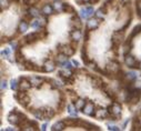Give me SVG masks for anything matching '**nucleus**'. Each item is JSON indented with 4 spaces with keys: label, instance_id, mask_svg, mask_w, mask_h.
I'll return each mask as SVG.
<instances>
[{
    "label": "nucleus",
    "instance_id": "obj_24",
    "mask_svg": "<svg viewBox=\"0 0 141 131\" xmlns=\"http://www.w3.org/2000/svg\"><path fill=\"white\" fill-rule=\"evenodd\" d=\"M32 113L36 117V119H38V120H42L43 119V115H42L41 112H40V109L39 110H36V111H32Z\"/></svg>",
    "mask_w": 141,
    "mask_h": 131
},
{
    "label": "nucleus",
    "instance_id": "obj_3",
    "mask_svg": "<svg viewBox=\"0 0 141 131\" xmlns=\"http://www.w3.org/2000/svg\"><path fill=\"white\" fill-rule=\"evenodd\" d=\"M110 109H111V113L114 114L116 117H119L121 114V107H120V104H118V103L112 104Z\"/></svg>",
    "mask_w": 141,
    "mask_h": 131
},
{
    "label": "nucleus",
    "instance_id": "obj_37",
    "mask_svg": "<svg viewBox=\"0 0 141 131\" xmlns=\"http://www.w3.org/2000/svg\"><path fill=\"white\" fill-rule=\"evenodd\" d=\"M135 88L141 89V81H138V82H137V84H135Z\"/></svg>",
    "mask_w": 141,
    "mask_h": 131
},
{
    "label": "nucleus",
    "instance_id": "obj_20",
    "mask_svg": "<svg viewBox=\"0 0 141 131\" xmlns=\"http://www.w3.org/2000/svg\"><path fill=\"white\" fill-rule=\"evenodd\" d=\"M108 69L110 71H118L119 70V65H118V63H114V62H110L108 66Z\"/></svg>",
    "mask_w": 141,
    "mask_h": 131
},
{
    "label": "nucleus",
    "instance_id": "obj_4",
    "mask_svg": "<svg viewBox=\"0 0 141 131\" xmlns=\"http://www.w3.org/2000/svg\"><path fill=\"white\" fill-rule=\"evenodd\" d=\"M124 62L125 65L128 67H130V68H133V67H135V59L132 57V56H127L124 59Z\"/></svg>",
    "mask_w": 141,
    "mask_h": 131
},
{
    "label": "nucleus",
    "instance_id": "obj_38",
    "mask_svg": "<svg viewBox=\"0 0 141 131\" xmlns=\"http://www.w3.org/2000/svg\"><path fill=\"white\" fill-rule=\"evenodd\" d=\"M5 130H7V131H12V130H14V128H6Z\"/></svg>",
    "mask_w": 141,
    "mask_h": 131
},
{
    "label": "nucleus",
    "instance_id": "obj_8",
    "mask_svg": "<svg viewBox=\"0 0 141 131\" xmlns=\"http://www.w3.org/2000/svg\"><path fill=\"white\" fill-rule=\"evenodd\" d=\"M89 29H94V28H97L99 26V21L98 19H89L88 20V24H87Z\"/></svg>",
    "mask_w": 141,
    "mask_h": 131
},
{
    "label": "nucleus",
    "instance_id": "obj_10",
    "mask_svg": "<svg viewBox=\"0 0 141 131\" xmlns=\"http://www.w3.org/2000/svg\"><path fill=\"white\" fill-rule=\"evenodd\" d=\"M43 67H45V71H47V72H51L55 70V65L51 61H46Z\"/></svg>",
    "mask_w": 141,
    "mask_h": 131
},
{
    "label": "nucleus",
    "instance_id": "obj_13",
    "mask_svg": "<svg viewBox=\"0 0 141 131\" xmlns=\"http://www.w3.org/2000/svg\"><path fill=\"white\" fill-rule=\"evenodd\" d=\"M30 86H31V83H30V81H26L25 79H22L21 80V83H20V88H21V90H28V89L30 88Z\"/></svg>",
    "mask_w": 141,
    "mask_h": 131
},
{
    "label": "nucleus",
    "instance_id": "obj_6",
    "mask_svg": "<svg viewBox=\"0 0 141 131\" xmlns=\"http://www.w3.org/2000/svg\"><path fill=\"white\" fill-rule=\"evenodd\" d=\"M61 50H62V52L65 53L66 56H72L73 53H75V49L71 47H69V46H62V48H61Z\"/></svg>",
    "mask_w": 141,
    "mask_h": 131
},
{
    "label": "nucleus",
    "instance_id": "obj_1",
    "mask_svg": "<svg viewBox=\"0 0 141 131\" xmlns=\"http://www.w3.org/2000/svg\"><path fill=\"white\" fill-rule=\"evenodd\" d=\"M82 112L87 115H93V104L86 103V106L82 108Z\"/></svg>",
    "mask_w": 141,
    "mask_h": 131
},
{
    "label": "nucleus",
    "instance_id": "obj_22",
    "mask_svg": "<svg viewBox=\"0 0 141 131\" xmlns=\"http://www.w3.org/2000/svg\"><path fill=\"white\" fill-rule=\"evenodd\" d=\"M141 32V25H138V26H135L134 27V29L132 30V32H131V35H130V37H134L137 33H139Z\"/></svg>",
    "mask_w": 141,
    "mask_h": 131
},
{
    "label": "nucleus",
    "instance_id": "obj_2",
    "mask_svg": "<svg viewBox=\"0 0 141 131\" xmlns=\"http://www.w3.org/2000/svg\"><path fill=\"white\" fill-rule=\"evenodd\" d=\"M19 117H20V114L16 113V112H11L8 115V121L10 123H12V124H17L19 122Z\"/></svg>",
    "mask_w": 141,
    "mask_h": 131
},
{
    "label": "nucleus",
    "instance_id": "obj_33",
    "mask_svg": "<svg viewBox=\"0 0 141 131\" xmlns=\"http://www.w3.org/2000/svg\"><path fill=\"white\" fill-rule=\"evenodd\" d=\"M10 46H11L14 49H17V47H18V43L16 42V41H14V40H11L10 41Z\"/></svg>",
    "mask_w": 141,
    "mask_h": 131
},
{
    "label": "nucleus",
    "instance_id": "obj_21",
    "mask_svg": "<svg viewBox=\"0 0 141 131\" xmlns=\"http://www.w3.org/2000/svg\"><path fill=\"white\" fill-rule=\"evenodd\" d=\"M1 56L4 58H6V59H9V57L11 56L10 55V49L9 48H5V49L1 51Z\"/></svg>",
    "mask_w": 141,
    "mask_h": 131
},
{
    "label": "nucleus",
    "instance_id": "obj_25",
    "mask_svg": "<svg viewBox=\"0 0 141 131\" xmlns=\"http://www.w3.org/2000/svg\"><path fill=\"white\" fill-rule=\"evenodd\" d=\"M30 26H31V28H33V29H38V28L41 27V24H40L39 20H33Z\"/></svg>",
    "mask_w": 141,
    "mask_h": 131
},
{
    "label": "nucleus",
    "instance_id": "obj_7",
    "mask_svg": "<svg viewBox=\"0 0 141 131\" xmlns=\"http://www.w3.org/2000/svg\"><path fill=\"white\" fill-rule=\"evenodd\" d=\"M67 111H68V113L70 117H72V118L78 117V112H77V110L71 106V104H68V106H67Z\"/></svg>",
    "mask_w": 141,
    "mask_h": 131
},
{
    "label": "nucleus",
    "instance_id": "obj_32",
    "mask_svg": "<svg viewBox=\"0 0 141 131\" xmlns=\"http://www.w3.org/2000/svg\"><path fill=\"white\" fill-rule=\"evenodd\" d=\"M108 125H109V130H112V131H119L120 130V128L117 127V125H110L109 123H108Z\"/></svg>",
    "mask_w": 141,
    "mask_h": 131
},
{
    "label": "nucleus",
    "instance_id": "obj_14",
    "mask_svg": "<svg viewBox=\"0 0 141 131\" xmlns=\"http://www.w3.org/2000/svg\"><path fill=\"white\" fill-rule=\"evenodd\" d=\"M72 62L71 61H69V60H66V61H63V62H61L60 63V67L62 69H71L72 68Z\"/></svg>",
    "mask_w": 141,
    "mask_h": 131
},
{
    "label": "nucleus",
    "instance_id": "obj_36",
    "mask_svg": "<svg viewBox=\"0 0 141 131\" xmlns=\"http://www.w3.org/2000/svg\"><path fill=\"white\" fill-rule=\"evenodd\" d=\"M71 62H72V65L75 66L76 68H77V67H79V62L77 60H75V59H73V60H71Z\"/></svg>",
    "mask_w": 141,
    "mask_h": 131
},
{
    "label": "nucleus",
    "instance_id": "obj_9",
    "mask_svg": "<svg viewBox=\"0 0 141 131\" xmlns=\"http://www.w3.org/2000/svg\"><path fill=\"white\" fill-rule=\"evenodd\" d=\"M25 39L27 42H32V41H36V40L39 39V35H38V33H30V35H28Z\"/></svg>",
    "mask_w": 141,
    "mask_h": 131
},
{
    "label": "nucleus",
    "instance_id": "obj_19",
    "mask_svg": "<svg viewBox=\"0 0 141 131\" xmlns=\"http://www.w3.org/2000/svg\"><path fill=\"white\" fill-rule=\"evenodd\" d=\"M125 77L129 80H135L137 79V73H135V71H129V72L125 73Z\"/></svg>",
    "mask_w": 141,
    "mask_h": 131
},
{
    "label": "nucleus",
    "instance_id": "obj_23",
    "mask_svg": "<svg viewBox=\"0 0 141 131\" xmlns=\"http://www.w3.org/2000/svg\"><path fill=\"white\" fill-rule=\"evenodd\" d=\"M10 88H11L14 91H16L18 89V81L16 80V79H12V80L10 81Z\"/></svg>",
    "mask_w": 141,
    "mask_h": 131
},
{
    "label": "nucleus",
    "instance_id": "obj_31",
    "mask_svg": "<svg viewBox=\"0 0 141 131\" xmlns=\"http://www.w3.org/2000/svg\"><path fill=\"white\" fill-rule=\"evenodd\" d=\"M62 7H63V4H61V2H56L55 4V8L57 10H62Z\"/></svg>",
    "mask_w": 141,
    "mask_h": 131
},
{
    "label": "nucleus",
    "instance_id": "obj_12",
    "mask_svg": "<svg viewBox=\"0 0 141 131\" xmlns=\"http://www.w3.org/2000/svg\"><path fill=\"white\" fill-rule=\"evenodd\" d=\"M71 37H72V39L75 41H79L81 39V32L79 31V30H73V31L71 32Z\"/></svg>",
    "mask_w": 141,
    "mask_h": 131
},
{
    "label": "nucleus",
    "instance_id": "obj_39",
    "mask_svg": "<svg viewBox=\"0 0 141 131\" xmlns=\"http://www.w3.org/2000/svg\"><path fill=\"white\" fill-rule=\"evenodd\" d=\"M139 67H140V68H141V61H140V63H139Z\"/></svg>",
    "mask_w": 141,
    "mask_h": 131
},
{
    "label": "nucleus",
    "instance_id": "obj_18",
    "mask_svg": "<svg viewBox=\"0 0 141 131\" xmlns=\"http://www.w3.org/2000/svg\"><path fill=\"white\" fill-rule=\"evenodd\" d=\"M97 117L98 118H106L107 115H108V111H107L106 109H101V110H98V112H97Z\"/></svg>",
    "mask_w": 141,
    "mask_h": 131
},
{
    "label": "nucleus",
    "instance_id": "obj_34",
    "mask_svg": "<svg viewBox=\"0 0 141 131\" xmlns=\"http://www.w3.org/2000/svg\"><path fill=\"white\" fill-rule=\"evenodd\" d=\"M7 89V82L5 80L1 81V90H6Z\"/></svg>",
    "mask_w": 141,
    "mask_h": 131
},
{
    "label": "nucleus",
    "instance_id": "obj_26",
    "mask_svg": "<svg viewBox=\"0 0 141 131\" xmlns=\"http://www.w3.org/2000/svg\"><path fill=\"white\" fill-rule=\"evenodd\" d=\"M80 16H81V18H82V19H88V18L90 17V16H89V14H88V11L86 10V8L82 9V10L80 11Z\"/></svg>",
    "mask_w": 141,
    "mask_h": 131
},
{
    "label": "nucleus",
    "instance_id": "obj_16",
    "mask_svg": "<svg viewBox=\"0 0 141 131\" xmlns=\"http://www.w3.org/2000/svg\"><path fill=\"white\" fill-rule=\"evenodd\" d=\"M65 128V123L62 121H59L52 125V130H62Z\"/></svg>",
    "mask_w": 141,
    "mask_h": 131
},
{
    "label": "nucleus",
    "instance_id": "obj_30",
    "mask_svg": "<svg viewBox=\"0 0 141 131\" xmlns=\"http://www.w3.org/2000/svg\"><path fill=\"white\" fill-rule=\"evenodd\" d=\"M101 11H102V9L100 8V9L98 10V11H96V12H94V15H96V17H98V18H103V17H104V15L102 14Z\"/></svg>",
    "mask_w": 141,
    "mask_h": 131
},
{
    "label": "nucleus",
    "instance_id": "obj_11",
    "mask_svg": "<svg viewBox=\"0 0 141 131\" xmlns=\"http://www.w3.org/2000/svg\"><path fill=\"white\" fill-rule=\"evenodd\" d=\"M52 11H53V9H52V7H51L49 4H47V5H45V6H43L42 12L45 15H51V14H52Z\"/></svg>",
    "mask_w": 141,
    "mask_h": 131
},
{
    "label": "nucleus",
    "instance_id": "obj_28",
    "mask_svg": "<svg viewBox=\"0 0 141 131\" xmlns=\"http://www.w3.org/2000/svg\"><path fill=\"white\" fill-rule=\"evenodd\" d=\"M67 58H68V56H67V57H66V55H65V53H63V55L58 56V62H59V63L63 62V61H66V60H67Z\"/></svg>",
    "mask_w": 141,
    "mask_h": 131
},
{
    "label": "nucleus",
    "instance_id": "obj_5",
    "mask_svg": "<svg viewBox=\"0 0 141 131\" xmlns=\"http://www.w3.org/2000/svg\"><path fill=\"white\" fill-rule=\"evenodd\" d=\"M42 80H43V79H42V78H40V77H29V81H30V83H31L32 86H35V87L39 86V84L42 82Z\"/></svg>",
    "mask_w": 141,
    "mask_h": 131
},
{
    "label": "nucleus",
    "instance_id": "obj_27",
    "mask_svg": "<svg viewBox=\"0 0 141 131\" xmlns=\"http://www.w3.org/2000/svg\"><path fill=\"white\" fill-rule=\"evenodd\" d=\"M30 15H31L32 17H39V11L36 8H31L30 9Z\"/></svg>",
    "mask_w": 141,
    "mask_h": 131
},
{
    "label": "nucleus",
    "instance_id": "obj_40",
    "mask_svg": "<svg viewBox=\"0 0 141 131\" xmlns=\"http://www.w3.org/2000/svg\"><path fill=\"white\" fill-rule=\"evenodd\" d=\"M140 76H141V73H140Z\"/></svg>",
    "mask_w": 141,
    "mask_h": 131
},
{
    "label": "nucleus",
    "instance_id": "obj_15",
    "mask_svg": "<svg viewBox=\"0 0 141 131\" xmlns=\"http://www.w3.org/2000/svg\"><path fill=\"white\" fill-rule=\"evenodd\" d=\"M28 28H29V26H28L27 22H25V21H21L19 24V31L20 32H26L28 30Z\"/></svg>",
    "mask_w": 141,
    "mask_h": 131
},
{
    "label": "nucleus",
    "instance_id": "obj_17",
    "mask_svg": "<svg viewBox=\"0 0 141 131\" xmlns=\"http://www.w3.org/2000/svg\"><path fill=\"white\" fill-rule=\"evenodd\" d=\"M75 106H76V109H82V108L86 106V102H84V100H82V99H79L76 101Z\"/></svg>",
    "mask_w": 141,
    "mask_h": 131
},
{
    "label": "nucleus",
    "instance_id": "obj_29",
    "mask_svg": "<svg viewBox=\"0 0 141 131\" xmlns=\"http://www.w3.org/2000/svg\"><path fill=\"white\" fill-rule=\"evenodd\" d=\"M86 10L88 11V14H89V16H93V14H94V10H93V7H86Z\"/></svg>",
    "mask_w": 141,
    "mask_h": 131
},
{
    "label": "nucleus",
    "instance_id": "obj_35",
    "mask_svg": "<svg viewBox=\"0 0 141 131\" xmlns=\"http://www.w3.org/2000/svg\"><path fill=\"white\" fill-rule=\"evenodd\" d=\"M48 125H49V123L48 122H45L43 124L41 125V130L42 131H45V130H47V128H48Z\"/></svg>",
    "mask_w": 141,
    "mask_h": 131
}]
</instances>
